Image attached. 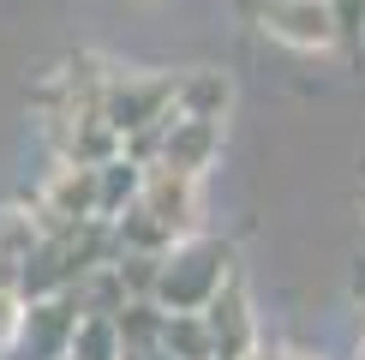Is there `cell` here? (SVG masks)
I'll return each mask as SVG.
<instances>
[{"mask_svg":"<svg viewBox=\"0 0 365 360\" xmlns=\"http://www.w3.org/2000/svg\"><path fill=\"white\" fill-rule=\"evenodd\" d=\"M234 276V246L216 234H192L168 246L156 259V282H150V300H156L162 312H204L210 294L222 289V282Z\"/></svg>","mask_w":365,"mask_h":360,"instance_id":"1","label":"cell"},{"mask_svg":"<svg viewBox=\"0 0 365 360\" xmlns=\"http://www.w3.org/2000/svg\"><path fill=\"white\" fill-rule=\"evenodd\" d=\"M96 114L108 120L120 139H132V132H144V126L174 114V79L168 72H108L96 90Z\"/></svg>","mask_w":365,"mask_h":360,"instance_id":"2","label":"cell"},{"mask_svg":"<svg viewBox=\"0 0 365 360\" xmlns=\"http://www.w3.org/2000/svg\"><path fill=\"white\" fill-rule=\"evenodd\" d=\"M72 324H78V300L72 294H48V300H24L19 336H12V360H66Z\"/></svg>","mask_w":365,"mask_h":360,"instance_id":"3","label":"cell"},{"mask_svg":"<svg viewBox=\"0 0 365 360\" xmlns=\"http://www.w3.org/2000/svg\"><path fill=\"white\" fill-rule=\"evenodd\" d=\"M138 210L156 222V229H168L174 240H192L197 234V180L162 169V162H150L144 186H138Z\"/></svg>","mask_w":365,"mask_h":360,"instance_id":"4","label":"cell"},{"mask_svg":"<svg viewBox=\"0 0 365 360\" xmlns=\"http://www.w3.org/2000/svg\"><path fill=\"white\" fill-rule=\"evenodd\" d=\"M276 42L299 54H329L336 49V24H329V6L324 0H257V19Z\"/></svg>","mask_w":365,"mask_h":360,"instance_id":"5","label":"cell"},{"mask_svg":"<svg viewBox=\"0 0 365 360\" xmlns=\"http://www.w3.org/2000/svg\"><path fill=\"white\" fill-rule=\"evenodd\" d=\"M204 324H210V349H216V360L257 354V319H252V294H246V282H240V270L210 294Z\"/></svg>","mask_w":365,"mask_h":360,"instance_id":"6","label":"cell"},{"mask_svg":"<svg viewBox=\"0 0 365 360\" xmlns=\"http://www.w3.org/2000/svg\"><path fill=\"white\" fill-rule=\"evenodd\" d=\"M216 150H222V120H186V114H174L156 162H162V169H174V174L204 180V169L216 162Z\"/></svg>","mask_w":365,"mask_h":360,"instance_id":"7","label":"cell"},{"mask_svg":"<svg viewBox=\"0 0 365 360\" xmlns=\"http://www.w3.org/2000/svg\"><path fill=\"white\" fill-rule=\"evenodd\" d=\"M227 102H234V84L216 66H197L174 79V114H186V120H222Z\"/></svg>","mask_w":365,"mask_h":360,"instance_id":"8","label":"cell"},{"mask_svg":"<svg viewBox=\"0 0 365 360\" xmlns=\"http://www.w3.org/2000/svg\"><path fill=\"white\" fill-rule=\"evenodd\" d=\"M138 186H144V169L132 156H108L96 169V222H114L138 204Z\"/></svg>","mask_w":365,"mask_h":360,"instance_id":"9","label":"cell"},{"mask_svg":"<svg viewBox=\"0 0 365 360\" xmlns=\"http://www.w3.org/2000/svg\"><path fill=\"white\" fill-rule=\"evenodd\" d=\"M162 319H168V312H162L156 300H126V306L114 312V330H120L126 360H144V354L162 349Z\"/></svg>","mask_w":365,"mask_h":360,"instance_id":"10","label":"cell"},{"mask_svg":"<svg viewBox=\"0 0 365 360\" xmlns=\"http://www.w3.org/2000/svg\"><path fill=\"white\" fill-rule=\"evenodd\" d=\"M66 360H126L114 319H102V312H78V324H72V342H66Z\"/></svg>","mask_w":365,"mask_h":360,"instance_id":"11","label":"cell"},{"mask_svg":"<svg viewBox=\"0 0 365 360\" xmlns=\"http://www.w3.org/2000/svg\"><path fill=\"white\" fill-rule=\"evenodd\" d=\"M162 354H174V360H216L204 312H168V319H162Z\"/></svg>","mask_w":365,"mask_h":360,"instance_id":"12","label":"cell"},{"mask_svg":"<svg viewBox=\"0 0 365 360\" xmlns=\"http://www.w3.org/2000/svg\"><path fill=\"white\" fill-rule=\"evenodd\" d=\"M329 24H336V49H365V0H324Z\"/></svg>","mask_w":365,"mask_h":360,"instance_id":"13","label":"cell"},{"mask_svg":"<svg viewBox=\"0 0 365 360\" xmlns=\"http://www.w3.org/2000/svg\"><path fill=\"white\" fill-rule=\"evenodd\" d=\"M19 319H24V300L12 289H0V354L12 349V336H19Z\"/></svg>","mask_w":365,"mask_h":360,"instance_id":"14","label":"cell"},{"mask_svg":"<svg viewBox=\"0 0 365 360\" xmlns=\"http://www.w3.org/2000/svg\"><path fill=\"white\" fill-rule=\"evenodd\" d=\"M144 360H174V354H162V349H156V354H144Z\"/></svg>","mask_w":365,"mask_h":360,"instance_id":"15","label":"cell"}]
</instances>
